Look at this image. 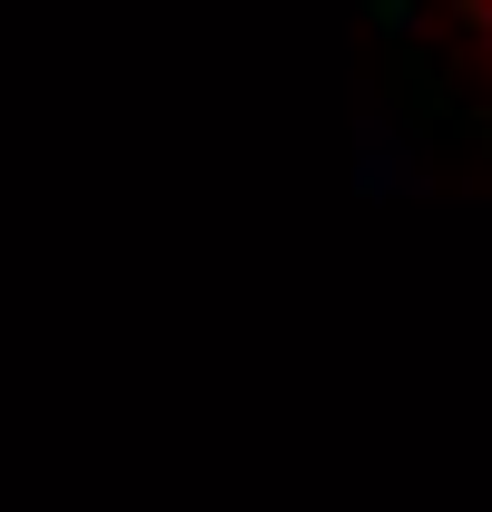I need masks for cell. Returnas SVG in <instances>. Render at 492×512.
<instances>
[{"mask_svg":"<svg viewBox=\"0 0 492 512\" xmlns=\"http://www.w3.org/2000/svg\"><path fill=\"white\" fill-rule=\"evenodd\" d=\"M374 10V30H414V0H365Z\"/></svg>","mask_w":492,"mask_h":512,"instance_id":"cell-1","label":"cell"}]
</instances>
